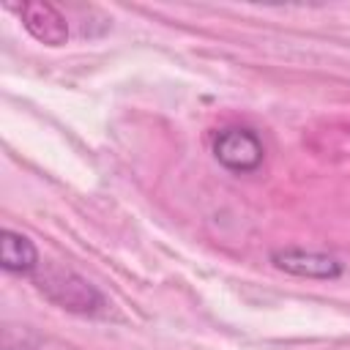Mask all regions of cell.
I'll return each instance as SVG.
<instances>
[{
	"label": "cell",
	"instance_id": "7a4b0ae2",
	"mask_svg": "<svg viewBox=\"0 0 350 350\" xmlns=\"http://www.w3.org/2000/svg\"><path fill=\"white\" fill-rule=\"evenodd\" d=\"M211 150H213V159L230 170V172H238V175H246V172H254L262 159H265V148H262V139L257 137V131L246 129V126H227V129H219L213 134V142H211Z\"/></svg>",
	"mask_w": 350,
	"mask_h": 350
},
{
	"label": "cell",
	"instance_id": "3957f363",
	"mask_svg": "<svg viewBox=\"0 0 350 350\" xmlns=\"http://www.w3.org/2000/svg\"><path fill=\"white\" fill-rule=\"evenodd\" d=\"M271 262L279 271L301 276V279H339L345 273V265H342L339 257H334L328 252L298 249V246H287V249L271 252Z\"/></svg>",
	"mask_w": 350,
	"mask_h": 350
},
{
	"label": "cell",
	"instance_id": "5b68a950",
	"mask_svg": "<svg viewBox=\"0 0 350 350\" xmlns=\"http://www.w3.org/2000/svg\"><path fill=\"white\" fill-rule=\"evenodd\" d=\"M0 265L5 273L33 279V273L41 268V257H38L36 243L27 235L5 227L0 235Z\"/></svg>",
	"mask_w": 350,
	"mask_h": 350
},
{
	"label": "cell",
	"instance_id": "277c9868",
	"mask_svg": "<svg viewBox=\"0 0 350 350\" xmlns=\"http://www.w3.org/2000/svg\"><path fill=\"white\" fill-rule=\"evenodd\" d=\"M16 14L22 19V27L46 46H63L68 41V22L66 16L52 5L41 0H30L16 5Z\"/></svg>",
	"mask_w": 350,
	"mask_h": 350
},
{
	"label": "cell",
	"instance_id": "6da1fadb",
	"mask_svg": "<svg viewBox=\"0 0 350 350\" xmlns=\"http://www.w3.org/2000/svg\"><path fill=\"white\" fill-rule=\"evenodd\" d=\"M33 284L44 293L46 301H52L55 306L74 312V314H88L96 317L107 309V298L77 271L68 268H38L33 273Z\"/></svg>",
	"mask_w": 350,
	"mask_h": 350
}]
</instances>
